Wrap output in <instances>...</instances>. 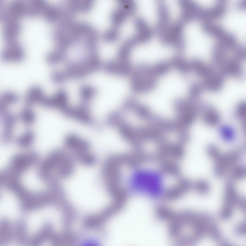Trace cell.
<instances>
[{"label": "cell", "mask_w": 246, "mask_h": 246, "mask_svg": "<svg viewBox=\"0 0 246 246\" xmlns=\"http://www.w3.org/2000/svg\"><path fill=\"white\" fill-rule=\"evenodd\" d=\"M224 205L222 208L233 210L239 196L233 183L229 181L226 184L224 196Z\"/></svg>", "instance_id": "9c48e42d"}, {"label": "cell", "mask_w": 246, "mask_h": 246, "mask_svg": "<svg viewBox=\"0 0 246 246\" xmlns=\"http://www.w3.org/2000/svg\"><path fill=\"white\" fill-rule=\"evenodd\" d=\"M135 109L137 115L141 118L149 119L152 115L149 108L144 105H138Z\"/></svg>", "instance_id": "83f0119b"}, {"label": "cell", "mask_w": 246, "mask_h": 246, "mask_svg": "<svg viewBox=\"0 0 246 246\" xmlns=\"http://www.w3.org/2000/svg\"><path fill=\"white\" fill-rule=\"evenodd\" d=\"M194 186L196 191L201 195L207 194L209 190V184L204 180L201 179L197 180L195 183Z\"/></svg>", "instance_id": "4316f807"}, {"label": "cell", "mask_w": 246, "mask_h": 246, "mask_svg": "<svg viewBox=\"0 0 246 246\" xmlns=\"http://www.w3.org/2000/svg\"><path fill=\"white\" fill-rule=\"evenodd\" d=\"M234 231L235 234L239 236L244 235L246 233V223L245 221L240 222L235 227Z\"/></svg>", "instance_id": "1f68e13d"}, {"label": "cell", "mask_w": 246, "mask_h": 246, "mask_svg": "<svg viewBox=\"0 0 246 246\" xmlns=\"http://www.w3.org/2000/svg\"><path fill=\"white\" fill-rule=\"evenodd\" d=\"M219 132L223 140L226 142H231L235 138V134L234 129L228 125H225L221 126Z\"/></svg>", "instance_id": "d6986e66"}, {"label": "cell", "mask_w": 246, "mask_h": 246, "mask_svg": "<svg viewBox=\"0 0 246 246\" xmlns=\"http://www.w3.org/2000/svg\"><path fill=\"white\" fill-rule=\"evenodd\" d=\"M103 68L108 74L121 77L130 75L133 70L130 61H124L117 59L107 61L104 64Z\"/></svg>", "instance_id": "5b68a950"}, {"label": "cell", "mask_w": 246, "mask_h": 246, "mask_svg": "<svg viewBox=\"0 0 246 246\" xmlns=\"http://www.w3.org/2000/svg\"><path fill=\"white\" fill-rule=\"evenodd\" d=\"M120 113L115 111L110 113L108 116L107 122L109 125L112 127L119 126L123 122Z\"/></svg>", "instance_id": "d4e9b609"}, {"label": "cell", "mask_w": 246, "mask_h": 246, "mask_svg": "<svg viewBox=\"0 0 246 246\" xmlns=\"http://www.w3.org/2000/svg\"><path fill=\"white\" fill-rule=\"evenodd\" d=\"M242 153V149H240L225 154L221 153L214 161V170L215 175L219 178L225 176L229 169L232 168L239 160Z\"/></svg>", "instance_id": "277c9868"}, {"label": "cell", "mask_w": 246, "mask_h": 246, "mask_svg": "<svg viewBox=\"0 0 246 246\" xmlns=\"http://www.w3.org/2000/svg\"><path fill=\"white\" fill-rule=\"evenodd\" d=\"M67 58V51L65 50L60 48L52 51L46 55V60L50 65H54L66 61Z\"/></svg>", "instance_id": "9a60e30c"}, {"label": "cell", "mask_w": 246, "mask_h": 246, "mask_svg": "<svg viewBox=\"0 0 246 246\" xmlns=\"http://www.w3.org/2000/svg\"><path fill=\"white\" fill-rule=\"evenodd\" d=\"M128 16L127 13L121 8L118 6L112 12L111 19L112 23L116 26L121 25Z\"/></svg>", "instance_id": "ac0fdd59"}, {"label": "cell", "mask_w": 246, "mask_h": 246, "mask_svg": "<svg viewBox=\"0 0 246 246\" xmlns=\"http://www.w3.org/2000/svg\"><path fill=\"white\" fill-rule=\"evenodd\" d=\"M236 6L239 9L244 10L246 8V0H241L236 4Z\"/></svg>", "instance_id": "836d02e7"}, {"label": "cell", "mask_w": 246, "mask_h": 246, "mask_svg": "<svg viewBox=\"0 0 246 246\" xmlns=\"http://www.w3.org/2000/svg\"><path fill=\"white\" fill-rule=\"evenodd\" d=\"M118 3V6L123 10L129 16L133 15L136 11V5L133 0H119Z\"/></svg>", "instance_id": "44dd1931"}, {"label": "cell", "mask_w": 246, "mask_h": 246, "mask_svg": "<svg viewBox=\"0 0 246 246\" xmlns=\"http://www.w3.org/2000/svg\"><path fill=\"white\" fill-rule=\"evenodd\" d=\"M137 44L134 36L127 39L119 48L117 52V59L124 61H130L131 52Z\"/></svg>", "instance_id": "30bf717a"}, {"label": "cell", "mask_w": 246, "mask_h": 246, "mask_svg": "<svg viewBox=\"0 0 246 246\" xmlns=\"http://www.w3.org/2000/svg\"><path fill=\"white\" fill-rule=\"evenodd\" d=\"M171 21H176L180 15L181 10L178 2L176 0L166 1L165 2Z\"/></svg>", "instance_id": "2e32d148"}, {"label": "cell", "mask_w": 246, "mask_h": 246, "mask_svg": "<svg viewBox=\"0 0 246 246\" xmlns=\"http://www.w3.org/2000/svg\"><path fill=\"white\" fill-rule=\"evenodd\" d=\"M74 160L72 155L66 151L60 149L54 151L43 166L45 178L51 182L69 177L74 172Z\"/></svg>", "instance_id": "6da1fadb"}, {"label": "cell", "mask_w": 246, "mask_h": 246, "mask_svg": "<svg viewBox=\"0 0 246 246\" xmlns=\"http://www.w3.org/2000/svg\"><path fill=\"white\" fill-rule=\"evenodd\" d=\"M68 6L73 11L86 12L91 8L92 2L90 0H71L68 2Z\"/></svg>", "instance_id": "e0dca14e"}, {"label": "cell", "mask_w": 246, "mask_h": 246, "mask_svg": "<svg viewBox=\"0 0 246 246\" xmlns=\"http://www.w3.org/2000/svg\"><path fill=\"white\" fill-rule=\"evenodd\" d=\"M236 204L240 210L244 213L246 211V200L245 198L239 196L236 201Z\"/></svg>", "instance_id": "d6a6232c"}, {"label": "cell", "mask_w": 246, "mask_h": 246, "mask_svg": "<svg viewBox=\"0 0 246 246\" xmlns=\"http://www.w3.org/2000/svg\"><path fill=\"white\" fill-rule=\"evenodd\" d=\"M246 168L241 164L234 166L231 169L230 175V181L242 179L246 176Z\"/></svg>", "instance_id": "ffe728a7"}, {"label": "cell", "mask_w": 246, "mask_h": 246, "mask_svg": "<svg viewBox=\"0 0 246 246\" xmlns=\"http://www.w3.org/2000/svg\"><path fill=\"white\" fill-rule=\"evenodd\" d=\"M235 114L237 117L243 122L244 125L245 122L246 114V104L245 102H242L237 105Z\"/></svg>", "instance_id": "f1b7e54d"}, {"label": "cell", "mask_w": 246, "mask_h": 246, "mask_svg": "<svg viewBox=\"0 0 246 246\" xmlns=\"http://www.w3.org/2000/svg\"><path fill=\"white\" fill-rule=\"evenodd\" d=\"M25 57L24 50L19 46H11L5 48L2 55V60L6 63H18L23 60Z\"/></svg>", "instance_id": "ba28073f"}, {"label": "cell", "mask_w": 246, "mask_h": 246, "mask_svg": "<svg viewBox=\"0 0 246 246\" xmlns=\"http://www.w3.org/2000/svg\"><path fill=\"white\" fill-rule=\"evenodd\" d=\"M18 99L17 95L14 92L10 91L4 92L2 94L0 100L2 104H7L15 103Z\"/></svg>", "instance_id": "484cf974"}, {"label": "cell", "mask_w": 246, "mask_h": 246, "mask_svg": "<svg viewBox=\"0 0 246 246\" xmlns=\"http://www.w3.org/2000/svg\"><path fill=\"white\" fill-rule=\"evenodd\" d=\"M130 86L131 91L137 94H145L151 89V68L144 62L138 64L130 75Z\"/></svg>", "instance_id": "3957f363"}, {"label": "cell", "mask_w": 246, "mask_h": 246, "mask_svg": "<svg viewBox=\"0 0 246 246\" xmlns=\"http://www.w3.org/2000/svg\"><path fill=\"white\" fill-rule=\"evenodd\" d=\"M50 78L54 83L57 85L63 84L68 80L64 71H53L50 74Z\"/></svg>", "instance_id": "cb8c5ba5"}, {"label": "cell", "mask_w": 246, "mask_h": 246, "mask_svg": "<svg viewBox=\"0 0 246 246\" xmlns=\"http://www.w3.org/2000/svg\"><path fill=\"white\" fill-rule=\"evenodd\" d=\"M207 151L208 155L213 161L216 159L221 153L217 147L213 144L208 146Z\"/></svg>", "instance_id": "4dcf8cb0"}, {"label": "cell", "mask_w": 246, "mask_h": 246, "mask_svg": "<svg viewBox=\"0 0 246 246\" xmlns=\"http://www.w3.org/2000/svg\"><path fill=\"white\" fill-rule=\"evenodd\" d=\"M97 92L96 88L88 85L82 86L80 88L79 91L81 97L85 100L90 99L96 94Z\"/></svg>", "instance_id": "7402d4cb"}, {"label": "cell", "mask_w": 246, "mask_h": 246, "mask_svg": "<svg viewBox=\"0 0 246 246\" xmlns=\"http://www.w3.org/2000/svg\"><path fill=\"white\" fill-rule=\"evenodd\" d=\"M119 35V31L116 27L110 28L105 31L103 34V38L106 42L110 43L117 40L118 38Z\"/></svg>", "instance_id": "603a6c76"}, {"label": "cell", "mask_w": 246, "mask_h": 246, "mask_svg": "<svg viewBox=\"0 0 246 246\" xmlns=\"http://www.w3.org/2000/svg\"><path fill=\"white\" fill-rule=\"evenodd\" d=\"M68 101V95L66 91L61 89L51 97H46L44 102L47 105L62 107L67 104Z\"/></svg>", "instance_id": "7c38bea8"}, {"label": "cell", "mask_w": 246, "mask_h": 246, "mask_svg": "<svg viewBox=\"0 0 246 246\" xmlns=\"http://www.w3.org/2000/svg\"><path fill=\"white\" fill-rule=\"evenodd\" d=\"M199 113L201 114L202 120L206 125L214 126L220 122V115L211 105L205 103H201L199 104Z\"/></svg>", "instance_id": "52a82bcc"}, {"label": "cell", "mask_w": 246, "mask_h": 246, "mask_svg": "<svg viewBox=\"0 0 246 246\" xmlns=\"http://www.w3.org/2000/svg\"><path fill=\"white\" fill-rule=\"evenodd\" d=\"M67 148L71 151L74 159L85 166H91L96 161L95 155L90 152V145L87 141L77 136L71 135L65 141Z\"/></svg>", "instance_id": "7a4b0ae2"}, {"label": "cell", "mask_w": 246, "mask_h": 246, "mask_svg": "<svg viewBox=\"0 0 246 246\" xmlns=\"http://www.w3.org/2000/svg\"><path fill=\"white\" fill-rule=\"evenodd\" d=\"M45 96L44 91L41 87L34 85L28 90L25 95V99L27 103L29 104L39 103Z\"/></svg>", "instance_id": "5bb4252c"}, {"label": "cell", "mask_w": 246, "mask_h": 246, "mask_svg": "<svg viewBox=\"0 0 246 246\" xmlns=\"http://www.w3.org/2000/svg\"><path fill=\"white\" fill-rule=\"evenodd\" d=\"M224 77L220 73H216L203 80L201 83L204 90L213 92H217L222 87Z\"/></svg>", "instance_id": "8fae6325"}, {"label": "cell", "mask_w": 246, "mask_h": 246, "mask_svg": "<svg viewBox=\"0 0 246 246\" xmlns=\"http://www.w3.org/2000/svg\"><path fill=\"white\" fill-rule=\"evenodd\" d=\"M201 27L204 33L212 36L217 39L226 32L222 25L213 22L202 23Z\"/></svg>", "instance_id": "4fadbf2b"}, {"label": "cell", "mask_w": 246, "mask_h": 246, "mask_svg": "<svg viewBox=\"0 0 246 246\" xmlns=\"http://www.w3.org/2000/svg\"><path fill=\"white\" fill-rule=\"evenodd\" d=\"M226 4L225 0H221L211 7L203 8L199 20L202 23L213 22L221 18L226 11Z\"/></svg>", "instance_id": "8992f818"}, {"label": "cell", "mask_w": 246, "mask_h": 246, "mask_svg": "<svg viewBox=\"0 0 246 246\" xmlns=\"http://www.w3.org/2000/svg\"><path fill=\"white\" fill-rule=\"evenodd\" d=\"M123 105L124 108L129 110L135 109L139 104L137 100L135 97L130 96L124 99Z\"/></svg>", "instance_id": "f546056e"}]
</instances>
